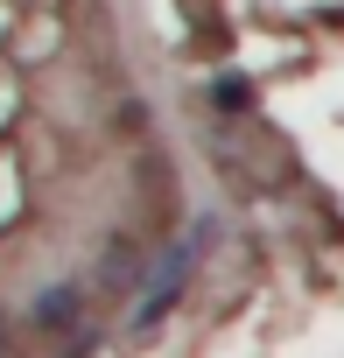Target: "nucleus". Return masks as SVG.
<instances>
[{"mask_svg":"<svg viewBox=\"0 0 344 358\" xmlns=\"http://www.w3.org/2000/svg\"><path fill=\"white\" fill-rule=\"evenodd\" d=\"M204 246L190 239V246H176V253H162V267H155V281H148V302L134 309V323L148 330V323H162L169 309H176V295H183V281H190V260H197Z\"/></svg>","mask_w":344,"mask_h":358,"instance_id":"nucleus-1","label":"nucleus"},{"mask_svg":"<svg viewBox=\"0 0 344 358\" xmlns=\"http://www.w3.org/2000/svg\"><path fill=\"white\" fill-rule=\"evenodd\" d=\"M29 323H36L43 337H71V330L85 323V288H78V281L43 288V295H36V309H29Z\"/></svg>","mask_w":344,"mask_h":358,"instance_id":"nucleus-2","label":"nucleus"},{"mask_svg":"<svg viewBox=\"0 0 344 358\" xmlns=\"http://www.w3.org/2000/svg\"><path fill=\"white\" fill-rule=\"evenodd\" d=\"M211 106H218L225 120H253V113H260V92H253L246 71H225V78H211Z\"/></svg>","mask_w":344,"mask_h":358,"instance_id":"nucleus-3","label":"nucleus"},{"mask_svg":"<svg viewBox=\"0 0 344 358\" xmlns=\"http://www.w3.org/2000/svg\"><path fill=\"white\" fill-rule=\"evenodd\" d=\"M99 281H106V288H134V281H141V246H134V239H120V246L106 253Z\"/></svg>","mask_w":344,"mask_h":358,"instance_id":"nucleus-4","label":"nucleus"},{"mask_svg":"<svg viewBox=\"0 0 344 358\" xmlns=\"http://www.w3.org/2000/svg\"><path fill=\"white\" fill-rule=\"evenodd\" d=\"M15 351V330H8V316H0V358H8Z\"/></svg>","mask_w":344,"mask_h":358,"instance_id":"nucleus-5","label":"nucleus"}]
</instances>
